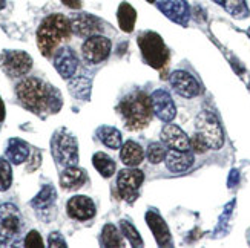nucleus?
<instances>
[{"mask_svg": "<svg viewBox=\"0 0 250 248\" xmlns=\"http://www.w3.org/2000/svg\"><path fill=\"white\" fill-rule=\"evenodd\" d=\"M16 95L25 109L37 115L57 112L62 106L59 91L39 78H25L16 86Z\"/></svg>", "mask_w": 250, "mask_h": 248, "instance_id": "1", "label": "nucleus"}, {"mask_svg": "<svg viewBox=\"0 0 250 248\" xmlns=\"http://www.w3.org/2000/svg\"><path fill=\"white\" fill-rule=\"evenodd\" d=\"M71 20L63 14H51L43 19L37 29V46L45 57H51L59 49L62 41L71 37Z\"/></svg>", "mask_w": 250, "mask_h": 248, "instance_id": "2", "label": "nucleus"}, {"mask_svg": "<svg viewBox=\"0 0 250 248\" xmlns=\"http://www.w3.org/2000/svg\"><path fill=\"white\" fill-rule=\"evenodd\" d=\"M118 112L129 131H141L149 124L154 114L150 96L145 92L129 94L118 104Z\"/></svg>", "mask_w": 250, "mask_h": 248, "instance_id": "3", "label": "nucleus"}, {"mask_svg": "<svg viewBox=\"0 0 250 248\" xmlns=\"http://www.w3.org/2000/svg\"><path fill=\"white\" fill-rule=\"evenodd\" d=\"M138 46L141 51L145 61L154 69H161L169 60V51L165 45L163 38L157 34V32L146 31L141 32L137 38Z\"/></svg>", "mask_w": 250, "mask_h": 248, "instance_id": "4", "label": "nucleus"}, {"mask_svg": "<svg viewBox=\"0 0 250 248\" xmlns=\"http://www.w3.org/2000/svg\"><path fill=\"white\" fill-rule=\"evenodd\" d=\"M51 152L54 159L63 167L77 166L79 163V144L77 139L66 129H60L52 135Z\"/></svg>", "mask_w": 250, "mask_h": 248, "instance_id": "5", "label": "nucleus"}, {"mask_svg": "<svg viewBox=\"0 0 250 248\" xmlns=\"http://www.w3.org/2000/svg\"><path fill=\"white\" fill-rule=\"evenodd\" d=\"M195 126H197V134L204 139L206 146L209 149L218 150L223 147L224 132H223V127L218 121V118H216V115L204 111L197 116Z\"/></svg>", "mask_w": 250, "mask_h": 248, "instance_id": "6", "label": "nucleus"}, {"mask_svg": "<svg viewBox=\"0 0 250 248\" xmlns=\"http://www.w3.org/2000/svg\"><path fill=\"white\" fill-rule=\"evenodd\" d=\"M21 227L20 210L11 202L0 206V247H6L13 242Z\"/></svg>", "mask_w": 250, "mask_h": 248, "instance_id": "7", "label": "nucleus"}, {"mask_svg": "<svg viewBox=\"0 0 250 248\" xmlns=\"http://www.w3.org/2000/svg\"><path fill=\"white\" fill-rule=\"evenodd\" d=\"M32 68V58L25 51H3L0 54V69L13 78L26 75Z\"/></svg>", "mask_w": 250, "mask_h": 248, "instance_id": "8", "label": "nucleus"}, {"mask_svg": "<svg viewBox=\"0 0 250 248\" xmlns=\"http://www.w3.org/2000/svg\"><path fill=\"white\" fill-rule=\"evenodd\" d=\"M145 181V173L138 169H123L118 172V178H117V187L120 191V196L127 201V202H134L138 196V189L141 187Z\"/></svg>", "mask_w": 250, "mask_h": 248, "instance_id": "9", "label": "nucleus"}, {"mask_svg": "<svg viewBox=\"0 0 250 248\" xmlns=\"http://www.w3.org/2000/svg\"><path fill=\"white\" fill-rule=\"evenodd\" d=\"M111 49H112L111 40L97 34V36H91L86 38V41L83 43L82 52H83L84 60L88 63L99 64L109 57Z\"/></svg>", "mask_w": 250, "mask_h": 248, "instance_id": "10", "label": "nucleus"}, {"mask_svg": "<svg viewBox=\"0 0 250 248\" xmlns=\"http://www.w3.org/2000/svg\"><path fill=\"white\" fill-rule=\"evenodd\" d=\"M169 81H170V86L173 88V91H175L180 96H183V98H195V96L200 95L201 88H200L197 78L186 71L172 72L169 77Z\"/></svg>", "mask_w": 250, "mask_h": 248, "instance_id": "11", "label": "nucleus"}, {"mask_svg": "<svg viewBox=\"0 0 250 248\" xmlns=\"http://www.w3.org/2000/svg\"><path fill=\"white\" fill-rule=\"evenodd\" d=\"M152 109L161 121H172L177 115V107L172 96L165 89H157L150 96Z\"/></svg>", "mask_w": 250, "mask_h": 248, "instance_id": "12", "label": "nucleus"}, {"mask_svg": "<svg viewBox=\"0 0 250 248\" xmlns=\"http://www.w3.org/2000/svg\"><path fill=\"white\" fill-rule=\"evenodd\" d=\"M54 66H56L57 72L60 74V77L68 80L75 74V71H77L79 58L71 48L63 46L54 52Z\"/></svg>", "mask_w": 250, "mask_h": 248, "instance_id": "13", "label": "nucleus"}, {"mask_svg": "<svg viewBox=\"0 0 250 248\" xmlns=\"http://www.w3.org/2000/svg\"><path fill=\"white\" fill-rule=\"evenodd\" d=\"M66 211L69 218L75 221H89L95 216V204L91 198L77 195L72 196L66 204Z\"/></svg>", "mask_w": 250, "mask_h": 248, "instance_id": "14", "label": "nucleus"}, {"mask_svg": "<svg viewBox=\"0 0 250 248\" xmlns=\"http://www.w3.org/2000/svg\"><path fill=\"white\" fill-rule=\"evenodd\" d=\"M158 8L163 14L173 20L175 23L188 25L190 13L186 0H160Z\"/></svg>", "mask_w": 250, "mask_h": 248, "instance_id": "15", "label": "nucleus"}, {"mask_svg": "<svg viewBox=\"0 0 250 248\" xmlns=\"http://www.w3.org/2000/svg\"><path fill=\"white\" fill-rule=\"evenodd\" d=\"M71 28L75 36L88 38L91 36H97V32L102 31V23L97 17L83 13L71 19Z\"/></svg>", "mask_w": 250, "mask_h": 248, "instance_id": "16", "label": "nucleus"}, {"mask_svg": "<svg viewBox=\"0 0 250 248\" xmlns=\"http://www.w3.org/2000/svg\"><path fill=\"white\" fill-rule=\"evenodd\" d=\"M161 141L173 150H190V139L175 124H166L161 129Z\"/></svg>", "mask_w": 250, "mask_h": 248, "instance_id": "17", "label": "nucleus"}, {"mask_svg": "<svg viewBox=\"0 0 250 248\" xmlns=\"http://www.w3.org/2000/svg\"><path fill=\"white\" fill-rule=\"evenodd\" d=\"M146 222L149 225V229L152 231V234L155 236V239L158 242L160 247H167V245H172V238H170V233H169V227L167 224L165 222L158 211L155 210H149L146 213Z\"/></svg>", "mask_w": 250, "mask_h": 248, "instance_id": "18", "label": "nucleus"}, {"mask_svg": "<svg viewBox=\"0 0 250 248\" xmlns=\"http://www.w3.org/2000/svg\"><path fill=\"white\" fill-rule=\"evenodd\" d=\"M166 167L172 173H184L193 164V155L189 150H173L170 149L166 158Z\"/></svg>", "mask_w": 250, "mask_h": 248, "instance_id": "19", "label": "nucleus"}, {"mask_svg": "<svg viewBox=\"0 0 250 248\" xmlns=\"http://www.w3.org/2000/svg\"><path fill=\"white\" fill-rule=\"evenodd\" d=\"M88 175L86 172L77 166H71L66 167L60 175V186L64 190H79L80 187L84 186Z\"/></svg>", "mask_w": 250, "mask_h": 248, "instance_id": "20", "label": "nucleus"}, {"mask_svg": "<svg viewBox=\"0 0 250 248\" xmlns=\"http://www.w3.org/2000/svg\"><path fill=\"white\" fill-rule=\"evenodd\" d=\"M5 153L13 164H21L29 158V146L20 138H11Z\"/></svg>", "mask_w": 250, "mask_h": 248, "instance_id": "21", "label": "nucleus"}, {"mask_svg": "<svg viewBox=\"0 0 250 248\" xmlns=\"http://www.w3.org/2000/svg\"><path fill=\"white\" fill-rule=\"evenodd\" d=\"M120 158L123 161V164L127 167H137L138 164L143 163L145 158V150L140 144L135 141H127L122 146Z\"/></svg>", "mask_w": 250, "mask_h": 248, "instance_id": "22", "label": "nucleus"}, {"mask_svg": "<svg viewBox=\"0 0 250 248\" xmlns=\"http://www.w3.org/2000/svg\"><path fill=\"white\" fill-rule=\"evenodd\" d=\"M56 199H57L56 189H54L51 184H48L45 187H42L39 195L31 201V206L39 211H43V210L51 209L54 206V202H56Z\"/></svg>", "mask_w": 250, "mask_h": 248, "instance_id": "23", "label": "nucleus"}, {"mask_svg": "<svg viewBox=\"0 0 250 248\" xmlns=\"http://www.w3.org/2000/svg\"><path fill=\"white\" fill-rule=\"evenodd\" d=\"M117 19H118V25H120L122 31H125V32H132L134 31L135 20H137V13L127 2H123L120 6H118Z\"/></svg>", "mask_w": 250, "mask_h": 248, "instance_id": "24", "label": "nucleus"}, {"mask_svg": "<svg viewBox=\"0 0 250 248\" xmlns=\"http://www.w3.org/2000/svg\"><path fill=\"white\" fill-rule=\"evenodd\" d=\"M97 136L100 141L109 149L122 147V134L112 126H102L97 129Z\"/></svg>", "mask_w": 250, "mask_h": 248, "instance_id": "25", "label": "nucleus"}, {"mask_svg": "<svg viewBox=\"0 0 250 248\" xmlns=\"http://www.w3.org/2000/svg\"><path fill=\"white\" fill-rule=\"evenodd\" d=\"M92 164L103 178H111L115 173V161L103 152H97L92 156Z\"/></svg>", "mask_w": 250, "mask_h": 248, "instance_id": "26", "label": "nucleus"}, {"mask_svg": "<svg viewBox=\"0 0 250 248\" xmlns=\"http://www.w3.org/2000/svg\"><path fill=\"white\" fill-rule=\"evenodd\" d=\"M100 244L102 247H111V248H117V247H122L123 242H122V236H120V231L112 224H106L103 227V231H102V236H100Z\"/></svg>", "mask_w": 250, "mask_h": 248, "instance_id": "27", "label": "nucleus"}, {"mask_svg": "<svg viewBox=\"0 0 250 248\" xmlns=\"http://www.w3.org/2000/svg\"><path fill=\"white\" fill-rule=\"evenodd\" d=\"M221 5L230 16L236 19H244L249 16V8L246 0H221Z\"/></svg>", "mask_w": 250, "mask_h": 248, "instance_id": "28", "label": "nucleus"}, {"mask_svg": "<svg viewBox=\"0 0 250 248\" xmlns=\"http://www.w3.org/2000/svg\"><path fill=\"white\" fill-rule=\"evenodd\" d=\"M13 184V170L9 159L0 158V191H6Z\"/></svg>", "mask_w": 250, "mask_h": 248, "instance_id": "29", "label": "nucleus"}, {"mask_svg": "<svg viewBox=\"0 0 250 248\" xmlns=\"http://www.w3.org/2000/svg\"><path fill=\"white\" fill-rule=\"evenodd\" d=\"M120 230L125 234V238L130 242V245L134 247H143V241H141V236L137 231V229L134 227L132 224L127 221H120Z\"/></svg>", "mask_w": 250, "mask_h": 248, "instance_id": "30", "label": "nucleus"}, {"mask_svg": "<svg viewBox=\"0 0 250 248\" xmlns=\"http://www.w3.org/2000/svg\"><path fill=\"white\" fill-rule=\"evenodd\" d=\"M69 89L74 96L77 98H88L91 92V83L86 78H77L69 84Z\"/></svg>", "mask_w": 250, "mask_h": 248, "instance_id": "31", "label": "nucleus"}, {"mask_svg": "<svg viewBox=\"0 0 250 248\" xmlns=\"http://www.w3.org/2000/svg\"><path fill=\"white\" fill-rule=\"evenodd\" d=\"M147 159L150 161L152 164H160L161 161H165L167 152L163 144H158V143H152L147 149Z\"/></svg>", "mask_w": 250, "mask_h": 248, "instance_id": "32", "label": "nucleus"}, {"mask_svg": "<svg viewBox=\"0 0 250 248\" xmlns=\"http://www.w3.org/2000/svg\"><path fill=\"white\" fill-rule=\"evenodd\" d=\"M25 247L26 248H43V247H45V244H43V239H42V236L39 234V231L32 230V231H29L26 234Z\"/></svg>", "mask_w": 250, "mask_h": 248, "instance_id": "33", "label": "nucleus"}, {"mask_svg": "<svg viewBox=\"0 0 250 248\" xmlns=\"http://www.w3.org/2000/svg\"><path fill=\"white\" fill-rule=\"evenodd\" d=\"M190 149L193 150V152H197V153H204L209 147L206 146L204 139L198 134H195L192 136V139H190Z\"/></svg>", "mask_w": 250, "mask_h": 248, "instance_id": "34", "label": "nucleus"}, {"mask_svg": "<svg viewBox=\"0 0 250 248\" xmlns=\"http://www.w3.org/2000/svg\"><path fill=\"white\" fill-rule=\"evenodd\" d=\"M48 247H51V248H56V247L66 248L68 244H66V241H64V238L60 233H51L49 238H48Z\"/></svg>", "mask_w": 250, "mask_h": 248, "instance_id": "35", "label": "nucleus"}, {"mask_svg": "<svg viewBox=\"0 0 250 248\" xmlns=\"http://www.w3.org/2000/svg\"><path fill=\"white\" fill-rule=\"evenodd\" d=\"M62 2L66 5L68 8H72V9L82 8V0H62Z\"/></svg>", "mask_w": 250, "mask_h": 248, "instance_id": "36", "label": "nucleus"}, {"mask_svg": "<svg viewBox=\"0 0 250 248\" xmlns=\"http://www.w3.org/2000/svg\"><path fill=\"white\" fill-rule=\"evenodd\" d=\"M5 115H6V111H5V104L2 101V98H0V123H2L5 120Z\"/></svg>", "mask_w": 250, "mask_h": 248, "instance_id": "37", "label": "nucleus"}, {"mask_svg": "<svg viewBox=\"0 0 250 248\" xmlns=\"http://www.w3.org/2000/svg\"><path fill=\"white\" fill-rule=\"evenodd\" d=\"M5 8V0H0V9Z\"/></svg>", "mask_w": 250, "mask_h": 248, "instance_id": "38", "label": "nucleus"}, {"mask_svg": "<svg viewBox=\"0 0 250 248\" xmlns=\"http://www.w3.org/2000/svg\"><path fill=\"white\" fill-rule=\"evenodd\" d=\"M213 2H216V3H218V5H221V0H213Z\"/></svg>", "mask_w": 250, "mask_h": 248, "instance_id": "39", "label": "nucleus"}, {"mask_svg": "<svg viewBox=\"0 0 250 248\" xmlns=\"http://www.w3.org/2000/svg\"><path fill=\"white\" fill-rule=\"evenodd\" d=\"M247 36H249V37H250V28H249V29H247Z\"/></svg>", "mask_w": 250, "mask_h": 248, "instance_id": "40", "label": "nucleus"}, {"mask_svg": "<svg viewBox=\"0 0 250 248\" xmlns=\"http://www.w3.org/2000/svg\"><path fill=\"white\" fill-rule=\"evenodd\" d=\"M147 2H149V3H154V2H155V0H147Z\"/></svg>", "mask_w": 250, "mask_h": 248, "instance_id": "41", "label": "nucleus"}]
</instances>
